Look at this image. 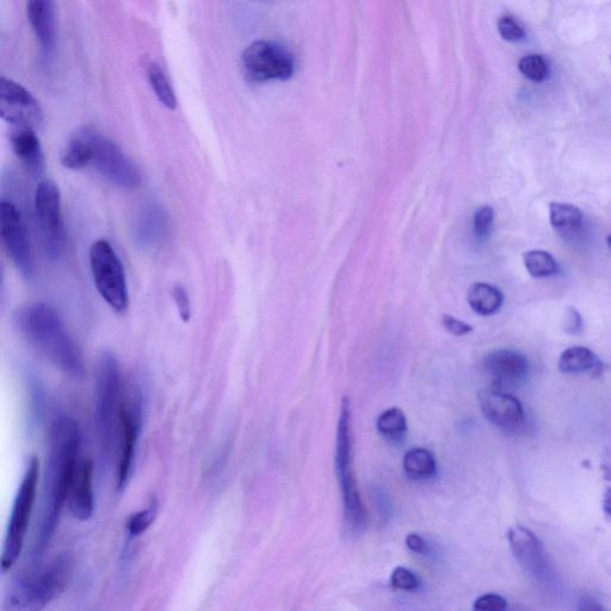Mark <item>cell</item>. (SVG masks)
Listing matches in <instances>:
<instances>
[{"instance_id": "4fadbf2b", "label": "cell", "mask_w": 611, "mask_h": 611, "mask_svg": "<svg viewBox=\"0 0 611 611\" xmlns=\"http://www.w3.org/2000/svg\"><path fill=\"white\" fill-rule=\"evenodd\" d=\"M0 233L6 252L18 271L27 279L34 275L35 262L26 222L15 203L3 201L0 206Z\"/></svg>"}, {"instance_id": "277c9868", "label": "cell", "mask_w": 611, "mask_h": 611, "mask_svg": "<svg viewBox=\"0 0 611 611\" xmlns=\"http://www.w3.org/2000/svg\"><path fill=\"white\" fill-rule=\"evenodd\" d=\"M123 376L120 361L111 353L98 360L95 385V424L104 467L114 453L117 421L122 405Z\"/></svg>"}, {"instance_id": "ffe728a7", "label": "cell", "mask_w": 611, "mask_h": 611, "mask_svg": "<svg viewBox=\"0 0 611 611\" xmlns=\"http://www.w3.org/2000/svg\"><path fill=\"white\" fill-rule=\"evenodd\" d=\"M28 20L43 51L51 53L55 45L54 0H28Z\"/></svg>"}, {"instance_id": "d6a6232c", "label": "cell", "mask_w": 611, "mask_h": 611, "mask_svg": "<svg viewBox=\"0 0 611 611\" xmlns=\"http://www.w3.org/2000/svg\"><path fill=\"white\" fill-rule=\"evenodd\" d=\"M473 608L478 611H502L508 608V602L501 595L486 594L475 600Z\"/></svg>"}, {"instance_id": "ac0fdd59", "label": "cell", "mask_w": 611, "mask_h": 611, "mask_svg": "<svg viewBox=\"0 0 611 611\" xmlns=\"http://www.w3.org/2000/svg\"><path fill=\"white\" fill-rule=\"evenodd\" d=\"M166 231L168 219L162 208L150 203L141 209L134 225L135 242L141 249L151 250L162 244Z\"/></svg>"}, {"instance_id": "3957f363", "label": "cell", "mask_w": 611, "mask_h": 611, "mask_svg": "<svg viewBox=\"0 0 611 611\" xmlns=\"http://www.w3.org/2000/svg\"><path fill=\"white\" fill-rule=\"evenodd\" d=\"M73 566V555L64 552L48 564L21 573L6 595V608L29 611L46 608L69 586Z\"/></svg>"}, {"instance_id": "f1b7e54d", "label": "cell", "mask_w": 611, "mask_h": 611, "mask_svg": "<svg viewBox=\"0 0 611 611\" xmlns=\"http://www.w3.org/2000/svg\"><path fill=\"white\" fill-rule=\"evenodd\" d=\"M518 70L524 77L534 83H542L548 77V64L539 54H529L518 63Z\"/></svg>"}, {"instance_id": "cb8c5ba5", "label": "cell", "mask_w": 611, "mask_h": 611, "mask_svg": "<svg viewBox=\"0 0 611 611\" xmlns=\"http://www.w3.org/2000/svg\"><path fill=\"white\" fill-rule=\"evenodd\" d=\"M549 221L554 230L573 233L583 224V213L570 203L552 202L549 205Z\"/></svg>"}, {"instance_id": "8d00e7d4", "label": "cell", "mask_w": 611, "mask_h": 611, "mask_svg": "<svg viewBox=\"0 0 611 611\" xmlns=\"http://www.w3.org/2000/svg\"><path fill=\"white\" fill-rule=\"evenodd\" d=\"M406 546L411 552L416 554L424 555L428 553L427 542H425L422 536L418 534L407 535Z\"/></svg>"}, {"instance_id": "e0dca14e", "label": "cell", "mask_w": 611, "mask_h": 611, "mask_svg": "<svg viewBox=\"0 0 611 611\" xmlns=\"http://www.w3.org/2000/svg\"><path fill=\"white\" fill-rule=\"evenodd\" d=\"M486 372L499 384L521 381L529 373L530 363L520 351L499 349L485 357Z\"/></svg>"}, {"instance_id": "d590c367", "label": "cell", "mask_w": 611, "mask_h": 611, "mask_svg": "<svg viewBox=\"0 0 611 611\" xmlns=\"http://www.w3.org/2000/svg\"><path fill=\"white\" fill-rule=\"evenodd\" d=\"M442 324L444 329L452 333L454 336H466L469 332H472L473 327L468 324L461 322V320L450 316H444L442 318Z\"/></svg>"}, {"instance_id": "9a60e30c", "label": "cell", "mask_w": 611, "mask_h": 611, "mask_svg": "<svg viewBox=\"0 0 611 611\" xmlns=\"http://www.w3.org/2000/svg\"><path fill=\"white\" fill-rule=\"evenodd\" d=\"M479 404L485 418L504 431L520 430L526 423V413L520 400L498 390L480 392Z\"/></svg>"}, {"instance_id": "5bb4252c", "label": "cell", "mask_w": 611, "mask_h": 611, "mask_svg": "<svg viewBox=\"0 0 611 611\" xmlns=\"http://www.w3.org/2000/svg\"><path fill=\"white\" fill-rule=\"evenodd\" d=\"M0 116L15 128H36L43 120L40 103L14 80H0Z\"/></svg>"}, {"instance_id": "4dcf8cb0", "label": "cell", "mask_w": 611, "mask_h": 611, "mask_svg": "<svg viewBox=\"0 0 611 611\" xmlns=\"http://www.w3.org/2000/svg\"><path fill=\"white\" fill-rule=\"evenodd\" d=\"M391 585L393 589L412 592L419 589L421 580L411 570L397 567L392 573Z\"/></svg>"}, {"instance_id": "52a82bcc", "label": "cell", "mask_w": 611, "mask_h": 611, "mask_svg": "<svg viewBox=\"0 0 611 611\" xmlns=\"http://www.w3.org/2000/svg\"><path fill=\"white\" fill-rule=\"evenodd\" d=\"M78 133L83 139L88 166L117 188L131 190L139 187L141 177L138 169L114 141L94 129L86 128Z\"/></svg>"}, {"instance_id": "44dd1931", "label": "cell", "mask_w": 611, "mask_h": 611, "mask_svg": "<svg viewBox=\"0 0 611 611\" xmlns=\"http://www.w3.org/2000/svg\"><path fill=\"white\" fill-rule=\"evenodd\" d=\"M558 368L564 374L600 376L603 373L600 357L585 347L566 349L559 357Z\"/></svg>"}, {"instance_id": "f35d334b", "label": "cell", "mask_w": 611, "mask_h": 611, "mask_svg": "<svg viewBox=\"0 0 611 611\" xmlns=\"http://www.w3.org/2000/svg\"><path fill=\"white\" fill-rule=\"evenodd\" d=\"M580 610H602L603 607L601 606L600 603H598L594 597L591 596H584L582 598V600H580Z\"/></svg>"}, {"instance_id": "ab89813d", "label": "cell", "mask_w": 611, "mask_h": 611, "mask_svg": "<svg viewBox=\"0 0 611 611\" xmlns=\"http://www.w3.org/2000/svg\"><path fill=\"white\" fill-rule=\"evenodd\" d=\"M602 508H603L604 514L611 517V487L609 486L607 487L606 490H604V493H603Z\"/></svg>"}, {"instance_id": "603a6c76", "label": "cell", "mask_w": 611, "mask_h": 611, "mask_svg": "<svg viewBox=\"0 0 611 611\" xmlns=\"http://www.w3.org/2000/svg\"><path fill=\"white\" fill-rule=\"evenodd\" d=\"M404 471L412 479H430L437 471L435 456L428 449L413 448L404 456Z\"/></svg>"}, {"instance_id": "6da1fadb", "label": "cell", "mask_w": 611, "mask_h": 611, "mask_svg": "<svg viewBox=\"0 0 611 611\" xmlns=\"http://www.w3.org/2000/svg\"><path fill=\"white\" fill-rule=\"evenodd\" d=\"M80 444L82 430L76 419L70 416L55 418L48 432L41 521L34 545V558L41 557L57 532L61 512L76 477Z\"/></svg>"}, {"instance_id": "d4e9b609", "label": "cell", "mask_w": 611, "mask_h": 611, "mask_svg": "<svg viewBox=\"0 0 611 611\" xmlns=\"http://www.w3.org/2000/svg\"><path fill=\"white\" fill-rule=\"evenodd\" d=\"M376 427L387 441L400 442L407 432L406 416L398 407H391L381 413L376 421Z\"/></svg>"}, {"instance_id": "8992f818", "label": "cell", "mask_w": 611, "mask_h": 611, "mask_svg": "<svg viewBox=\"0 0 611 611\" xmlns=\"http://www.w3.org/2000/svg\"><path fill=\"white\" fill-rule=\"evenodd\" d=\"M40 478V461L33 456L28 461L21 485L18 487L14 505H12L8 528H6L2 571H10L21 557L26 541L30 518L36 502L37 484Z\"/></svg>"}, {"instance_id": "7c38bea8", "label": "cell", "mask_w": 611, "mask_h": 611, "mask_svg": "<svg viewBox=\"0 0 611 611\" xmlns=\"http://www.w3.org/2000/svg\"><path fill=\"white\" fill-rule=\"evenodd\" d=\"M508 540L523 571L543 588H555L557 575L538 536L532 530L516 524L509 529Z\"/></svg>"}, {"instance_id": "b9f144b4", "label": "cell", "mask_w": 611, "mask_h": 611, "mask_svg": "<svg viewBox=\"0 0 611 611\" xmlns=\"http://www.w3.org/2000/svg\"><path fill=\"white\" fill-rule=\"evenodd\" d=\"M610 63H611V55H610Z\"/></svg>"}, {"instance_id": "f546056e", "label": "cell", "mask_w": 611, "mask_h": 611, "mask_svg": "<svg viewBox=\"0 0 611 611\" xmlns=\"http://www.w3.org/2000/svg\"><path fill=\"white\" fill-rule=\"evenodd\" d=\"M495 211L490 206L480 207L473 216V233L478 242H485L492 232Z\"/></svg>"}, {"instance_id": "484cf974", "label": "cell", "mask_w": 611, "mask_h": 611, "mask_svg": "<svg viewBox=\"0 0 611 611\" xmlns=\"http://www.w3.org/2000/svg\"><path fill=\"white\" fill-rule=\"evenodd\" d=\"M524 267L534 279H546L558 273L559 264L551 253L543 250H532L523 255Z\"/></svg>"}, {"instance_id": "7a4b0ae2", "label": "cell", "mask_w": 611, "mask_h": 611, "mask_svg": "<svg viewBox=\"0 0 611 611\" xmlns=\"http://www.w3.org/2000/svg\"><path fill=\"white\" fill-rule=\"evenodd\" d=\"M16 323L24 338L61 372L73 379L85 376L82 351L53 307L36 302L21 308Z\"/></svg>"}, {"instance_id": "8fae6325", "label": "cell", "mask_w": 611, "mask_h": 611, "mask_svg": "<svg viewBox=\"0 0 611 611\" xmlns=\"http://www.w3.org/2000/svg\"><path fill=\"white\" fill-rule=\"evenodd\" d=\"M242 61L245 76L253 83L288 80L294 74L293 55L277 42H253L245 49Z\"/></svg>"}, {"instance_id": "ba28073f", "label": "cell", "mask_w": 611, "mask_h": 611, "mask_svg": "<svg viewBox=\"0 0 611 611\" xmlns=\"http://www.w3.org/2000/svg\"><path fill=\"white\" fill-rule=\"evenodd\" d=\"M90 267L102 299L117 313L128 310L129 294L125 269L108 240H97L90 249Z\"/></svg>"}, {"instance_id": "5b68a950", "label": "cell", "mask_w": 611, "mask_h": 611, "mask_svg": "<svg viewBox=\"0 0 611 611\" xmlns=\"http://www.w3.org/2000/svg\"><path fill=\"white\" fill-rule=\"evenodd\" d=\"M336 469L343 495L345 523L351 532H361L366 527L367 512L354 473L351 410L347 398L343 400L338 419Z\"/></svg>"}, {"instance_id": "e575fe53", "label": "cell", "mask_w": 611, "mask_h": 611, "mask_svg": "<svg viewBox=\"0 0 611 611\" xmlns=\"http://www.w3.org/2000/svg\"><path fill=\"white\" fill-rule=\"evenodd\" d=\"M584 329V322L576 308L570 307L564 317V331L570 335H579Z\"/></svg>"}, {"instance_id": "836d02e7", "label": "cell", "mask_w": 611, "mask_h": 611, "mask_svg": "<svg viewBox=\"0 0 611 611\" xmlns=\"http://www.w3.org/2000/svg\"><path fill=\"white\" fill-rule=\"evenodd\" d=\"M172 295H174L175 304L178 308V312H180L181 318L184 320V322H189L191 317V307L187 290H185L183 286L177 285L174 288V293H172Z\"/></svg>"}, {"instance_id": "74e56055", "label": "cell", "mask_w": 611, "mask_h": 611, "mask_svg": "<svg viewBox=\"0 0 611 611\" xmlns=\"http://www.w3.org/2000/svg\"><path fill=\"white\" fill-rule=\"evenodd\" d=\"M603 477L611 481V446L604 450L601 462Z\"/></svg>"}, {"instance_id": "d6986e66", "label": "cell", "mask_w": 611, "mask_h": 611, "mask_svg": "<svg viewBox=\"0 0 611 611\" xmlns=\"http://www.w3.org/2000/svg\"><path fill=\"white\" fill-rule=\"evenodd\" d=\"M11 146L30 175L41 177L45 171V154L41 141L33 128H15L11 134Z\"/></svg>"}, {"instance_id": "30bf717a", "label": "cell", "mask_w": 611, "mask_h": 611, "mask_svg": "<svg viewBox=\"0 0 611 611\" xmlns=\"http://www.w3.org/2000/svg\"><path fill=\"white\" fill-rule=\"evenodd\" d=\"M35 216L43 249L59 259L66 249V231L60 189L51 180L42 181L35 194Z\"/></svg>"}, {"instance_id": "60d3db41", "label": "cell", "mask_w": 611, "mask_h": 611, "mask_svg": "<svg viewBox=\"0 0 611 611\" xmlns=\"http://www.w3.org/2000/svg\"><path fill=\"white\" fill-rule=\"evenodd\" d=\"M607 243H608L609 248L611 249V234H610V236L607 238Z\"/></svg>"}, {"instance_id": "7402d4cb", "label": "cell", "mask_w": 611, "mask_h": 611, "mask_svg": "<svg viewBox=\"0 0 611 611\" xmlns=\"http://www.w3.org/2000/svg\"><path fill=\"white\" fill-rule=\"evenodd\" d=\"M467 301L475 313L489 317L501 310L504 296L498 288L479 282L469 288Z\"/></svg>"}, {"instance_id": "4316f807", "label": "cell", "mask_w": 611, "mask_h": 611, "mask_svg": "<svg viewBox=\"0 0 611 611\" xmlns=\"http://www.w3.org/2000/svg\"><path fill=\"white\" fill-rule=\"evenodd\" d=\"M147 76L159 102L162 103L164 107L175 110L177 107V98L174 89H172L169 79L166 78L160 66L154 63L148 66Z\"/></svg>"}, {"instance_id": "83f0119b", "label": "cell", "mask_w": 611, "mask_h": 611, "mask_svg": "<svg viewBox=\"0 0 611 611\" xmlns=\"http://www.w3.org/2000/svg\"><path fill=\"white\" fill-rule=\"evenodd\" d=\"M158 515V502L157 499H152L150 505L145 510L135 512L134 515L129 517L127 522V532L129 538L135 539L145 534L156 520Z\"/></svg>"}, {"instance_id": "2e32d148", "label": "cell", "mask_w": 611, "mask_h": 611, "mask_svg": "<svg viewBox=\"0 0 611 611\" xmlns=\"http://www.w3.org/2000/svg\"><path fill=\"white\" fill-rule=\"evenodd\" d=\"M69 503L73 517L79 521H89L94 515V462L92 460L85 459L79 462L70 491Z\"/></svg>"}, {"instance_id": "9c48e42d", "label": "cell", "mask_w": 611, "mask_h": 611, "mask_svg": "<svg viewBox=\"0 0 611 611\" xmlns=\"http://www.w3.org/2000/svg\"><path fill=\"white\" fill-rule=\"evenodd\" d=\"M143 425V392L139 387H132L127 398L122 400L119 418L120 452L116 481L117 491L119 492L125 491L129 481H131Z\"/></svg>"}, {"instance_id": "1f68e13d", "label": "cell", "mask_w": 611, "mask_h": 611, "mask_svg": "<svg viewBox=\"0 0 611 611\" xmlns=\"http://www.w3.org/2000/svg\"><path fill=\"white\" fill-rule=\"evenodd\" d=\"M498 32L508 42L522 41L526 37L523 27L514 17L503 16L498 21Z\"/></svg>"}]
</instances>
